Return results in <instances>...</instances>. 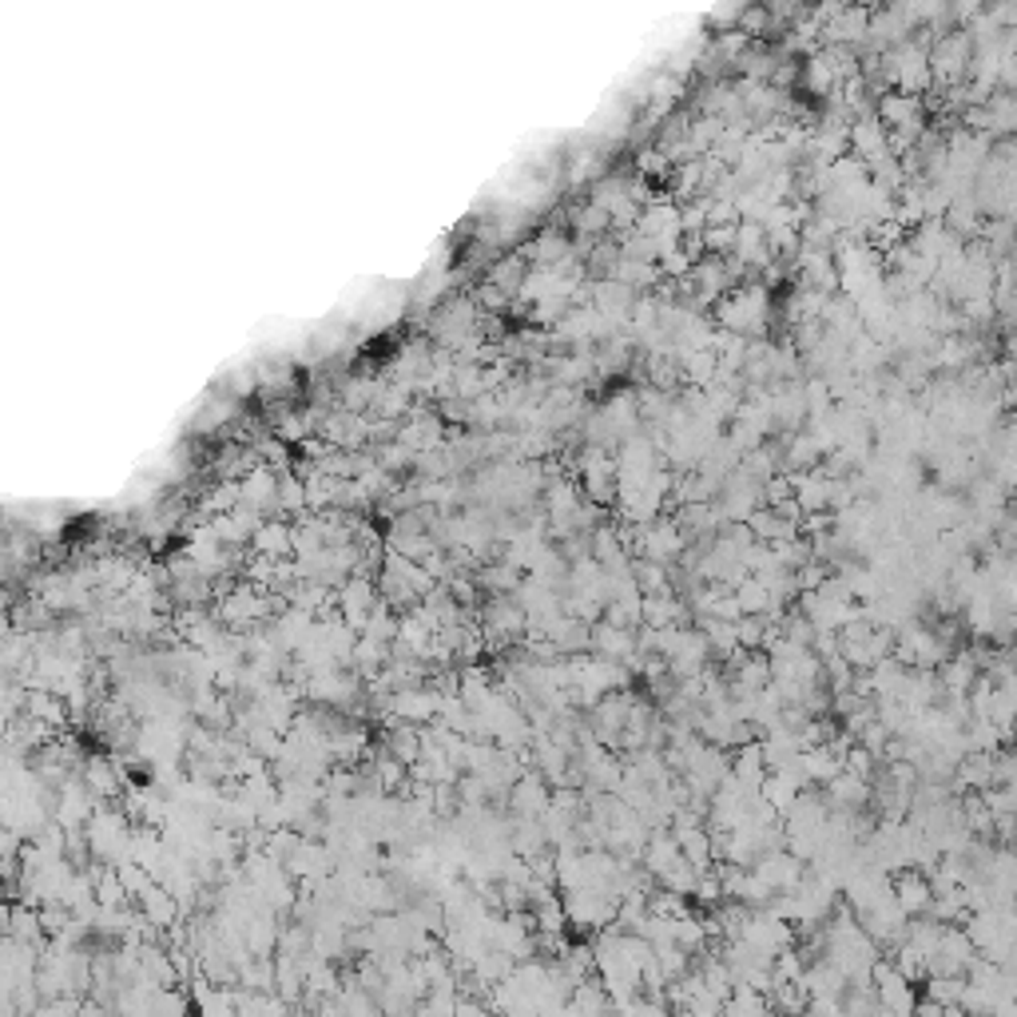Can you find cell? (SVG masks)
Wrapping results in <instances>:
<instances>
[{
    "label": "cell",
    "mask_w": 1017,
    "mask_h": 1017,
    "mask_svg": "<svg viewBox=\"0 0 1017 1017\" xmlns=\"http://www.w3.org/2000/svg\"><path fill=\"white\" fill-rule=\"evenodd\" d=\"M918 998L938 1001V1006H958L962 978H923V994H918Z\"/></svg>",
    "instance_id": "3957f363"
},
{
    "label": "cell",
    "mask_w": 1017,
    "mask_h": 1017,
    "mask_svg": "<svg viewBox=\"0 0 1017 1017\" xmlns=\"http://www.w3.org/2000/svg\"><path fill=\"white\" fill-rule=\"evenodd\" d=\"M934 77L942 80V84H950V80H958L962 72H966V64H970V40L966 37H946L938 44V52L934 57Z\"/></svg>",
    "instance_id": "7a4b0ae2"
},
{
    "label": "cell",
    "mask_w": 1017,
    "mask_h": 1017,
    "mask_svg": "<svg viewBox=\"0 0 1017 1017\" xmlns=\"http://www.w3.org/2000/svg\"><path fill=\"white\" fill-rule=\"evenodd\" d=\"M891 898H894V906L903 911L906 923H914V918L926 914V906H930V883H926V875H918V871H906V875L894 878Z\"/></svg>",
    "instance_id": "6da1fadb"
}]
</instances>
